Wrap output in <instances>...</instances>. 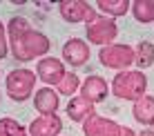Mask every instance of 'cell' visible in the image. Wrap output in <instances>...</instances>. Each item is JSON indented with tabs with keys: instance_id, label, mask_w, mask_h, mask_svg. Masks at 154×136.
<instances>
[{
	"instance_id": "cell-15",
	"label": "cell",
	"mask_w": 154,
	"mask_h": 136,
	"mask_svg": "<svg viewBox=\"0 0 154 136\" xmlns=\"http://www.w3.org/2000/svg\"><path fill=\"white\" fill-rule=\"evenodd\" d=\"M132 11H134V18L139 23H152L154 20V0H136L132 5Z\"/></svg>"
},
{
	"instance_id": "cell-3",
	"label": "cell",
	"mask_w": 154,
	"mask_h": 136,
	"mask_svg": "<svg viewBox=\"0 0 154 136\" xmlns=\"http://www.w3.org/2000/svg\"><path fill=\"white\" fill-rule=\"evenodd\" d=\"M134 58H136V49H132L127 45L112 43L107 47H100L98 51V60L109 69H127L130 65H134Z\"/></svg>"
},
{
	"instance_id": "cell-10",
	"label": "cell",
	"mask_w": 154,
	"mask_h": 136,
	"mask_svg": "<svg viewBox=\"0 0 154 136\" xmlns=\"http://www.w3.org/2000/svg\"><path fill=\"white\" fill-rule=\"evenodd\" d=\"M63 129V121L56 116V114H51V116H38L34 123L29 125V136H56L60 134Z\"/></svg>"
},
{
	"instance_id": "cell-13",
	"label": "cell",
	"mask_w": 154,
	"mask_h": 136,
	"mask_svg": "<svg viewBox=\"0 0 154 136\" xmlns=\"http://www.w3.org/2000/svg\"><path fill=\"white\" fill-rule=\"evenodd\" d=\"M94 103H89L87 98H72L69 105H67V116L76 123H85L89 116H94Z\"/></svg>"
},
{
	"instance_id": "cell-2",
	"label": "cell",
	"mask_w": 154,
	"mask_h": 136,
	"mask_svg": "<svg viewBox=\"0 0 154 136\" xmlns=\"http://www.w3.org/2000/svg\"><path fill=\"white\" fill-rule=\"evenodd\" d=\"M147 89V78L141 71H121L116 74L112 83V92L116 98H125V101H139Z\"/></svg>"
},
{
	"instance_id": "cell-17",
	"label": "cell",
	"mask_w": 154,
	"mask_h": 136,
	"mask_svg": "<svg viewBox=\"0 0 154 136\" xmlns=\"http://www.w3.org/2000/svg\"><path fill=\"white\" fill-rule=\"evenodd\" d=\"M132 5L127 0H98V9L100 11H107L109 16H123L127 14Z\"/></svg>"
},
{
	"instance_id": "cell-1",
	"label": "cell",
	"mask_w": 154,
	"mask_h": 136,
	"mask_svg": "<svg viewBox=\"0 0 154 136\" xmlns=\"http://www.w3.org/2000/svg\"><path fill=\"white\" fill-rule=\"evenodd\" d=\"M9 40H11V54L16 60L27 62L31 58H38L45 51H49V38L42 36L38 29L31 27V23L23 16H16L9 20Z\"/></svg>"
},
{
	"instance_id": "cell-14",
	"label": "cell",
	"mask_w": 154,
	"mask_h": 136,
	"mask_svg": "<svg viewBox=\"0 0 154 136\" xmlns=\"http://www.w3.org/2000/svg\"><path fill=\"white\" fill-rule=\"evenodd\" d=\"M134 118L143 125H154V98L152 96H143L136 101L134 109H132Z\"/></svg>"
},
{
	"instance_id": "cell-4",
	"label": "cell",
	"mask_w": 154,
	"mask_h": 136,
	"mask_svg": "<svg viewBox=\"0 0 154 136\" xmlns=\"http://www.w3.org/2000/svg\"><path fill=\"white\" fill-rule=\"evenodd\" d=\"M34 85H36V74L29 71V69H23V67H20V69H14L11 74L7 76V92H9V96H11L14 101H18V103L27 101L31 89H34Z\"/></svg>"
},
{
	"instance_id": "cell-22",
	"label": "cell",
	"mask_w": 154,
	"mask_h": 136,
	"mask_svg": "<svg viewBox=\"0 0 154 136\" xmlns=\"http://www.w3.org/2000/svg\"><path fill=\"white\" fill-rule=\"evenodd\" d=\"M139 136H154V132H150V129H145V132H141Z\"/></svg>"
},
{
	"instance_id": "cell-19",
	"label": "cell",
	"mask_w": 154,
	"mask_h": 136,
	"mask_svg": "<svg viewBox=\"0 0 154 136\" xmlns=\"http://www.w3.org/2000/svg\"><path fill=\"white\" fill-rule=\"evenodd\" d=\"M0 136H29V132L11 118H0Z\"/></svg>"
},
{
	"instance_id": "cell-20",
	"label": "cell",
	"mask_w": 154,
	"mask_h": 136,
	"mask_svg": "<svg viewBox=\"0 0 154 136\" xmlns=\"http://www.w3.org/2000/svg\"><path fill=\"white\" fill-rule=\"evenodd\" d=\"M7 54H9V49H7V38H5V27L0 23V58H5Z\"/></svg>"
},
{
	"instance_id": "cell-11",
	"label": "cell",
	"mask_w": 154,
	"mask_h": 136,
	"mask_svg": "<svg viewBox=\"0 0 154 136\" xmlns=\"http://www.w3.org/2000/svg\"><path fill=\"white\" fill-rule=\"evenodd\" d=\"M34 107H36V112H40V114H42V116H51V114H56V112H58V107H60L58 94L51 89V87H42V89L36 92Z\"/></svg>"
},
{
	"instance_id": "cell-7",
	"label": "cell",
	"mask_w": 154,
	"mask_h": 136,
	"mask_svg": "<svg viewBox=\"0 0 154 136\" xmlns=\"http://www.w3.org/2000/svg\"><path fill=\"white\" fill-rule=\"evenodd\" d=\"M83 127H85V136H123V127L121 125H116L109 118L98 116V114L89 116L83 123Z\"/></svg>"
},
{
	"instance_id": "cell-16",
	"label": "cell",
	"mask_w": 154,
	"mask_h": 136,
	"mask_svg": "<svg viewBox=\"0 0 154 136\" xmlns=\"http://www.w3.org/2000/svg\"><path fill=\"white\" fill-rule=\"evenodd\" d=\"M154 62V45L143 40V43L136 47V58H134V65L136 67H150Z\"/></svg>"
},
{
	"instance_id": "cell-9",
	"label": "cell",
	"mask_w": 154,
	"mask_h": 136,
	"mask_svg": "<svg viewBox=\"0 0 154 136\" xmlns=\"http://www.w3.org/2000/svg\"><path fill=\"white\" fill-rule=\"evenodd\" d=\"M36 71H38L40 80L47 83V87H49V85H58V83L63 80V76L67 74L65 65H63L60 60H56V58H40Z\"/></svg>"
},
{
	"instance_id": "cell-18",
	"label": "cell",
	"mask_w": 154,
	"mask_h": 136,
	"mask_svg": "<svg viewBox=\"0 0 154 136\" xmlns=\"http://www.w3.org/2000/svg\"><path fill=\"white\" fill-rule=\"evenodd\" d=\"M56 87H58V94H63V96H74L76 89L81 87V78H78L76 74H72V71H67Z\"/></svg>"
},
{
	"instance_id": "cell-8",
	"label": "cell",
	"mask_w": 154,
	"mask_h": 136,
	"mask_svg": "<svg viewBox=\"0 0 154 136\" xmlns=\"http://www.w3.org/2000/svg\"><path fill=\"white\" fill-rule=\"evenodd\" d=\"M63 56L72 67H81L89 60L92 51H89V45L83 38H69L65 43V47H63Z\"/></svg>"
},
{
	"instance_id": "cell-5",
	"label": "cell",
	"mask_w": 154,
	"mask_h": 136,
	"mask_svg": "<svg viewBox=\"0 0 154 136\" xmlns=\"http://www.w3.org/2000/svg\"><path fill=\"white\" fill-rule=\"evenodd\" d=\"M60 14L67 23H94L98 18L96 9H92L89 2H81V0H67L60 2Z\"/></svg>"
},
{
	"instance_id": "cell-6",
	"label": "cell",
	"mask_w": 154,
	"mask_h": 136,
	"mask_svg": "<svg viewBox=\"0 0 154 136\" xmlns=\"http://www.w3.org/2000/svg\"><path fill=\"white\" fill-rule=\"evenodd\" d=\"M114 38H116V25H114V20L100 18V16H98L94 23L87 25V40H89V43L107 47V45H112Z\"/></svg>"
},
{
	"instance_id": "cell-12",
	"label": "cell",
	"mask_w": 154,
	"mask_h": 136,
	"mask_svg": "<svg viewBox=\"0 0 154 136\" xmlns=\"http://www.w3.org/2000/svg\"><path fill=\"white\" fill-rule=\"evenodd\" d=\"M107 92H109V87L105 83V78H100V76H89V78H85V83L81 85V96L87 98L89 103L103 101L107 96Z\"/></svg>"
},
{
	"instance_id": "cell-23",
	"label": "cell",
	"mask_w": 154,
	"mask_h": 136,
	"mask_svg": "<svg viewBox=\"0 0 154 136\" xmlns=\"http://www.w3.org/2000/svg\"><path fill=\"white\" fill-rule=\"evenodd\" d=\"M0 98H2V96H0Z\"/></svg>"
},
{
	"instance_id": "cell-21",
	"label": "cell",
	"mask_w": 154,
	"mask_h": 136,
	"mask_svg": "<svg viewBox=\"0 0 154 136\" xmlns=\"http://www.w3.org/2000/svg\"><path fill=\"white\" fill-rule=\"evenodd\" d=\"M123 136H136L134 132H132V129L130 127H123Z\"/></svg>"
}]
</instances>
